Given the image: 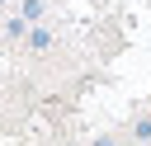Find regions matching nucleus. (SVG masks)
Returning <instances> with one entry per match:
<instances>
[{"label":"nucleus","mask_w":151,"mask_h":146,"mask_svg":"<svg viewBox=\"0 0 151 146\" xmlns=\"http://www.w3.org/2000/svg\"><path fill=\"white\" fill-rule=\"evenodd\" d=\"M24 42H28V52H47V47H52V28H47V24H33V33H28Z\"/></svg>","instance_id":"obj_2"},{"label":"nucleus","mask_w":151,"mask_h":146,"mask_svg":"<svg viewBox=\"0 0 151 146\" xmlns=\"http://www.w3.org/2000/svg\"><path fill=\"white\" fill-rule=\"evenodd\" d=\"M127 141H137V146H146V141H151V113L132 122V132H127Z\"/></svg>","instance_id":"obj_4"},{"label":"nucleus","mask_w":151,"mask_h":146,"mask_svg":"<svg viewBox=\"0 0 151 146\" xmlns=\"http://www.w3.org/2000/svg\"><path fill=\"white\" fill-rule=\"evenodd\" d=\"M90 146H123V141H118V137H94Z\"/></svg>","instance_id":"obj_5"},{"label":"nucleus","mask_w":151,"mask_h":146,"mask_svg":"<svg viewBox=\"0 0 151 146\" xmlns=\"http://www.w3.org/2000/svg\"><path fill=\"white\" fill-rule=\"evenodd\" d=\"M19 14H24L28 24H38V19L47 14V0H19Z\"/></svg>","instance_id":"obj_3"},{"label":"nucleus","mask_w":151,"mask_h":146,"mask_svg":"<svg viewBox=\"0 0 151 146\" xmlns=\"http://www.w3.org/2000/svg\"><path fill=\"white\" fill-rule=\"evenodd\" d=\"M0 5H9V0H0Z\"/></svg>","instance_id":"obj_6"},{"label":"nucleus","mask_w":151,"mask_h":146,"mask_svg":"<svg viewBox=\"0 0 151 146\" xmlns=\"http://www.w3.org/2000/svg\"><path fill=\"white\" fill-rule=\"evenodd\" d=\"M28 33H33V24H28L24 14H9V19H5V38H9V42H19V38H28Z\"/></svg>","instance_id":"obj_1"}]
</instances>
